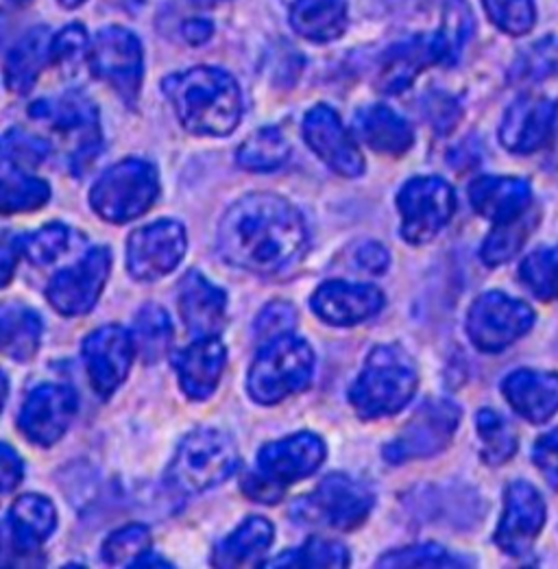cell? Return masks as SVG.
<instances>
[{
    "label": "cell",
    "instance_id": "cell-1",
    "mask_svg": "<svg viewBox=\"0 0 558 569\" xmlns=\"http://www.w3.org/2000/svg\"><path fill=\"white\" fill-rule=\"evenodd\" d=\"M219 251L236 269L278 276L308 251L303 217L283 197L253 192L238 199L219 226Z\"/></svg>",
    "mask_w": 558,
    "mask_h": 569
},
{
    "label": "cell",
    "instance_id": "cell-2",
    "mask_svg": "<svg viewBox=\"0 0 558 569\" xmlns=\"http://www.w3.org/2000/svg\"><path fill=\"white\" fill-rule=\"evenodd\" d=\"M165 94L186 131L195 136H229L242 118V92L221 68L197 66L165 79Z\"/></svg>",
    "mask_w": 558,
    "mask_h": 569
},
{
    "label": "cell",
    "instance_id": "cell-3",
    "mask_svg": "<svg viewBox=\"0 0 558 569\" xmlns=\"http://www.w3.org/2000/svg\"><path fill=\"white\" fill-rule=\"evenodd\" d=\"M417 387L419 373L408 351L399 345H380L369 353L349 391V401L360 419L371 421L406 408Z\"/></svg>",
    "mask_w": 558,
    "mask_h": 569
},
{
    "label": "cell",
    "instance_id": "cell-4",
    "mask_svg": "<svg viewBox=\"0 0 558 569\" xmlns=\"http://www.w3.org/2000/svg\"><path fill=\"white\" fill-rule=\"evenodd\" d=\"M315 376V351L295 335H283L276 341L265 342L256 356L249 376L247 391L253 401L273 406L308 389Z\"/></svg>",
    "mask_w": 558,
    "mask_h": 569
},
{
    "label": "cell",
    "instance_id": "cell-5",
    "mask_svg": "<svg viewBox=\"0 0 558 569\" xmlns=\"http://www.w3.org/2000/svg\"><path fill=\"white\" fill-rule=\"evenodd\" d=\"M238 462V448L227 432L201 428L179 443L168 482L181 493H203L231 478Z\"/></svg>",
    "mask_w": 558,
    "mask_h": 569
},
{
    "label": "cell",
    "instance_id": "cell-6",
    "mask_svg": "<svg viewBox=\"0 0 558 569\" xmlns=\"http://www.w3.org/2000/svg\"><path fill=\"white\" fill-rule=\"evenodd\" d=\"M158 197V169L145 160L129 158L97 179L90 192V206L110 223H127L147 214Z\"/></svg>",
    "mask_w": 558,
    "mask_h": 569
},
{
    "label": "cell",
    "instance_id": "cell-7",
    "mask_svg": "<svg viewBox=\"0 0 558 569\" xmlns=\"http://www.w3.org/2000/svg\"><path fill=\"white\" fill-rule=\"evenodd\" d=\"M401 236L410 244H426L437 238L456 212L454 188L441 177H415L397 194Z\"/></svg>",
    "mask_w": 558,
    "mask_h": 569
},
{
    "label": "cell",
    "instance_id": "cell-8",
    "mask_svg": "<svg viewBox=\"0 0 558 569\" xmlns=\"http://www.w3.org/2000/svg\"><path fill=\"white\" fill-rule=\"evenodd\" d=\"M88 63L101 81L112 86L116 94L129 108L138 103L145 74V56L136 33L122 27L101 29L92 40Z\"/></svg>",
    "mask_w": 558,
    "mask_h": 569
},
{
    "label": "cell",
    "instance_id": "cell-9",
    "mask_svg": "<svg viewBox=\"0 0 558 569\" xmlns=\"http://www.w3.org/2000/svg\"><path fill=\"white\" fill-rule=\"evenodd\" d=\"M535 326V312L528 303L504 292H485L467 315V335L487 353H498L528 335Z\"/></svg>",
    "mask_w": 558,
    "mask_h": 569
},
{
    "label": "cell",
    "instance_id": "cell-10",
    "mask_svg": "<svg viewBox=\"0 0 558 569\" xmlns=\"http://www.w3.org/2000/svg\"><path fill=\"white\" fill-rule=\"evenodd\" d=\"M460 423V408L449 399L426 401L385 448V458L401 465L444 452Z\"/></svg>",
    "mask_w": 558,
    "mask_h": 569
},
{
    "label": "cell",
    "instance_id": "cell-11",
    "mask_svg": "<svg viewBox=\"0 0 558 569\" xmlns=\"http://www.w3.org/2000/svg\"><path fill=\"white\" fill-rule=\"evenodd\" d=\"M186 249V229L177 221L136 229L127 242V271L138 282H156L179 267Z\"/></svg>",
    "mask_w": 558,
    "mask_h": 569
},
{
    "label": "cell",
    "instance_id": "cell-12",
    "mask_svg": "<svg viewBox=\"0 0 558 569\" xmlns=\"http://www.w3.org/2000/svg\"><path fill=\"white\" fill-rule=\"evenodd\" d=\"M112 271V251L94 247L77 264L59 271L51 280L47 299L63 317H79L94 308Z\"/></svg>",
    "mask_w": 558,
    "mask_h": 569
},
{
    "label": "cell",
    "instance_id": "cell-13",
    "mask_svg": "<svg viewBox=\"0 0 558 569\" xmlns=\"http://www.w3.org/2000/svg\"><path fill=\"white\" fill-rule=\"evenodd\" d=\"M373 502L376 496L367 485L345 473H332L321 480L303 509L310 521L326 523L338 530H351L367 519Z\"/></svg>",
    "mask_w": 558,
    "mask_h": 569
},
{
    "label": "cell",
    "instance_id": "cell-14",
    "mask_svg": "<svg viewBox=\"0 0 558 569\" xmlns=\"http://www.w3.org/2000/svg\"><path fill=\"white\" fill-rule=\"evenodd\" d=\"M29 114L33 120L47 122L63 136H77L79 151L74 156V167H79L81 160L90 164V160L99 153V112L88 97L79 92H68L57 99H40L29 108Z\"/></svg>",
    "mask_w": 558,
    "mask_h": 569
},
{
    "label": "cell",
    "instance_id": "cell-15",
    "mask_svg": "<svg viewBox=\"0 0 558 569\" xmlns=\"http://www.w3.org/2000/svg\"><path fill=\"white\" fill-rule=\"evenodd\" d=\"M77 408L79 401L70 387L42 385L24 401L18 428L27 441L40 448H51L70 428Z\"/></svg>",
    "mask_w": 558,
    "mask_h": 569
},
{
    "label": "cell",
    "instance_id": "cell-16",
    "mask_svg": "<svg viewBox=\"0 0 558 569\" xmlns=\"http://www.w3.org/2000/svg\"><path fill=\"white\" fill-rule=\"evenodd\" d=\"M83 362L92 389L108 398L129 376L136 345L131 332L120 326H106L94 330L83 341Z\"/></svg>",
    "mask_w": 558,
    "mask_h": 569
},
{
    "label": "cell",
    "instance_id": "cell-17",
    "mask_svg": "<svg viewBox=\"0 0 558 569\" xmlns=\"http://www.w3.org/2000/svg\"><path fill=\"white\" fill-rule=\"evenodd\" d=\"M546 523V502L528 482H512L504 496V515L496 530V543L510 557L530 552Z\"/></svg>",
    "mask_w": 558,
    "mask_h": 569
},
{
    "label": "cell",
    "instance_id": "cell-18",
    "mask_svg": "<svg viewBox=\"0 0 558 569\" xmlns=\"http://www.w3.org/2000/svg\"><path fill=\"white\" fill-rule=\"evenodd\" d=\"M303 138L308 147L338 174L360 177L365 172V158L332 108L317 106L306 114Z\"/></svg>",
    "mask_w": 558,
    "mask_h": 569
},
{
    "label": "cell",
    "instance_id": "cell-19",
    "mask_svg": "<svg viewBox=\"0 0 558 569\" xmlns=\"http://www.w3.org/2000/svg\"><path fill=\"white\" fill-rule=\"evenodd\" d=\"M326 460V443L312 432L290 435L258 452V471L281 489L310 478Z\"/></svg>",
    "mask_w": 558,
    "mask_h": 569
},
{
    "label": "cell",
    "instance_id": "cell-20",
    "mask_svg": "<svg viewBox=\"0 0 558 569\" xmlns=\"http://www.w3.org/2000/svg\"><path fill=\"white\" fill-rule=\"evenodd\" d=\"M557 103L548 97L526 94L517 99L502 118L500 142L510 153L528 156L548 144L557 124Z\"/></svg>",
    "mask_w": 558,
    "mask_h": 569
},
{
    "label": "cell",
    "instance_id": "cell-21",
    "mask_svg": "<svg viewBox=\"0 0 558 569\" xmlns=\"http://www.w3.org/2000/svg\"><path fill=\"white\" fill-rule=\"evenodd\" d=\"M387 303L380 288L332 280L319 286L310 299L312 312L330 326H356L376 317Z\"/></svg>",
    "mask_w": 558,
    "mask_h": 569
},
{
    "label": "cell",
    "instance_id": "cell-22",
    "mask_svg": "<svg viewBox=\"0 0 558 569\" xmlns=\"http://www.w3.org/2000/svg\"><path fill=\"white\" fill-rule=\"evenodd\" d=\"M181 319L197 339L219 337L227 321V295L199 271L186 273L177 295Z\"/></svg>",
    "mask_w": 558,
    "mask_h": 569
},
{
    "label": "cell",
    "instance_id": "cell-23",
    "mask_svg": "<svg viewBox=\"0 0 558 569\" xmlns=\"http://www.w3.org/2000/svg\"><path fill=\"white\" fill-rule=\"evenodd\" d=\"M437 63H444L437 36H415L397 42L382 58L378 88L385 94H399L408 90L426 68Z\"/></svg>",
    "mask_w": 558,
    "mask_h": 569
},
{
    "label": "cell",
    "instance_id": "cell-24",
    "mask_svg": "<svg viewBox=\"0 0 558 569\" xmlns=\"http://www.w3.org/2000/svg\"><path fill=\"white\" fill-rule=\"evenodd\" d=\"M227 362V349L219 337L197 339L177 360V376L183 393L195 401L208 399L219 387Z\"/></svg>",
    "mask_w": 558,
    "mask_h": 569
},
{
    "label": "cell",
    "instance_id": "cell-25",
    "mask_svg": "<svg viewBox=\"0 0 558 569\" xmlns=\"http://www.w3.org/2000/svg\"><path fill=\"white\" fill-rule=\"evenodd\" d=\"M502 393L510 408L530 423H546L558 412V373L519 369L506 376Z\"/></svg>",
    "mask_w": 558,
    "mask_h": 569
},
{
    "label": "cell",
    "instance_id": "cell-26",
    "mask_svg": "<svg viewBox=\"0 0 558 569\" xmlns=\"http://www.w3.org/2000/svg\"><path fill=\"white\" fill-rule=\"evenodd\" d=\"M469 201L480 217L494 223H504L530 208L532 190L526 179L487 174L478 177L469 186Z\"/></svg>",
    "mask_w": 558,
    "mask_h": 569
},
{
    "label": "cell",
    "instance_id": "cell-27",
    "mask_svg": "<svg viewBox=\"0 0 558 569\" xmlns=\"http://www.w3.org/2000/svg\"><path fill=\"white\" fill-rule=\"evenodd\" d=\"M57 511L44 496H20L7 515V535L11 546L22 555H33L53 535Z\"/></svg>",
    "mask_w": 558,
    "mask_h": 569
},
{
    "label": "cell",
    "instance_id": "cell-28",
    "mask_svg": "<svg viewBox=\"0 0 558 569\" xmlns=\"http://www.w3.org/2000/svg\"><path fill=\"white\" fill-rule=\"evenodd\" d=\"M273 523L267 517H247L231 535L217 543L212 555L215 568H256L265 563V555L273 543Z\"/></svg>",
    "mask_w": 558,
    "mask_h": 569
},
{
    "label": "cell",
    "instance_id": "cell-29",
    "mask_svg": "<svg viewBox=\"0 0 558 569\" xmlns=\"http://www.w3.org/2000/svg\"><path fill=\"white\" fill-rule=\"evenodd\" d=\"M49 63H53V33L47 27H36L7 53V88L13 94H27Z\"/></svg>",
    "mask_w": 558,
    "mask_h": 569
},
{
    "label": "cell",
    "instance_id": "cell-30",
    "mask_svg": "<svg viewBox=\"0 0 558 569\" xmlns=\"http://www.w3.org/2000/svg\"><path fill=\"white\" fill-rule=\"evenodd\" d=\"M353 129L369 149L385 156H403L415 142L410 122L385 103L362 108L353 118Z\"/></svg>",
    "mask_w": 558,
    "mask_h": 569
},
{
    "label": "cell",
    "instance_id": "cell-31",
    "mask_svg": "<svg viewBox=\"0 0 558 569\" xmlns=\"http://www.w3.org/2000/svg\"><path fill=\"white\" fill-rule=\"evenodd\" d=\"M347 24V0H295L290 7V27L310 42L338 40Z\"/></svg>",
    "mask_w": 558,
    "mask_h": 569
},
{
    "label": "cell",
    "instance_id": "cell-32",
    "mask_svg": "<svg viewBox=\"0 0 558 569\" xmlns=\"http://www.w3.org/2000/svg\"><path fill=\"white\" fill-rule=\"evenodd\" d=\"M42 341V319L38 312L27 306H7L2 308L0 321V342L4 356L16 362H29Z\"/></svg>",
    "mask_w": 558,
    "mask_h": 569
},
{
    "label": "cell",
    "instance_id": "cell-33",
    "mask_svg": "<svg viewBox=\"0 0 558 569\" xmlns=\"http://www.w3.org/2000/svg\"><path fill=\"white\" fill-rule=\"evenodd\" d=\"M131 337L136 345V353L147 365L160 362L170 351L172 339H175V328L167 310L156 303L142 306L133 319Z\"/></svg>",
    "mask_w": 558,
    "mask_h": 569
},
{
    "label": "cell",
    "instance_id": "cell-34",
    "mask_svg": "<svg viewBox=\"0 0 558 569\" xmlns=\"http://www.w3.org/2000/svg\"><path fill=\"white\" fill-rule=\"evenodd\" d=\"M290 158V142L276 127H265L249 136L238 153L236 162L240 169L251 172H271L281 169Z\"/></svg>",
    "mask_w": 558,
    "mask_h": 569
},
{
    "label": "cell",
    "instance_id": "cell-35",
    "mask_svg": "<svg viewBox=\"0 0 558 569\" xmlns=\"http://www.w3.org/2000/svg\"><path fill=\"white\" fill-rule=\"evenodd\" d=\"M51 199V188L44 179L27 171H2L0 188V208L4 214L40 210Z\"/></svg>",
    "mask_w": 558,
    "mask_h": 569
},
{
    "label": "cell",
    "instance_id": "cell-36",
    "mask_svg": "<svg viewBox=\"0 0 558 569\" xmlns=\"http://www.w3.org/2000/svg\"><path fill=\"white\" fill-rule=\"evenodd\" d=\"M537 214H532V208H528L524 214L498 223V228L489 233V238L482 244V260L489 267H500L504 262H508L515 253H519V249L524 247V242L528 240V236L532 233V229L537 228Z\"/></svg>",
    "mask_w": 558,
    "mask_h": 569
},
{
    "label": "cell",
    "instance_id": "cell-37",
    "mask_svg": "<svg viewBox=\"0 0 558 569\" xmlns=\"http://www.w3.org/2000/svg\"><path fill=\"white\" fill-rule=\"evenodd\" d=\"M351 563V557L347 548L338 541L328 539H308L301 548L288 550L278 559L267 561L269 568H347Z\"/></svg>",
    "mask_w": 558,
    "mask_h": 569
},
{
    "label": "cell",
    "instance_id": "cell-38",
    "mask_svg": "<svg viewBox=\"0 0 558 569\" xmlns=\"http://www.w3.org/2000/svg\"><path fill=\"white\" fill-rule=\"evenodd\" d=\"M474 13L467 0H446L444 22L441 29L435 33L441 49L444 66H451L458 61L474 33Z\"/></svg>",
    "mask_w": 558,
    "mask_h": 569
},
{
    "label": "cell",
    "instance_id": "cell-39",
    "mask_svg": "<svg viewBox=\"0 0 558 569\" xmlns=\"http://www.w3.org/2000/svg\"><path fill=\"white\" fill-rule=\"evenodd\" d=\"M519 278L524 286L541 301H552L558 297V244L541 247L532 251L519 267Z\"/></svg>",
    "mask_w": 558,
    "mask_h": 569
},
{
    "label": "cell",
    "instance_id": "cell-40",
    "mask_svg": "<svg viewBox=\"0 0 558 569\" xmlns=\"http://www.w3.org/2000/svg\"><path fill=\"white\" fill-rule=\"evenodd\" d=\"M151 552V532L142 523H129L118 528L103 543V561L108 566L136 568L142 557Z\"/></svg>",
    "mask_w": 558,
    "mask_h": 569
},
{
    "label": "cell",
    "instance_id": "cell-41",
    "mask_svg": "<svg viewBox=\"0 0 558 569\" xmlns=\"http://www.w3.org/2000/svg\"><path fill=\"white\" fill-rule=\"evenodd\" d=\"M478 437L482 441V458L489 465H502L517 452V437L502 415L491 408L478 412Z\"/></svg>",
    "mask_w": 558,
    "mask_h": 569
},
{
    "label": "cell",
    "instance_id": "cell-42",
    "mask_svg": "<svg viewBox=\"0 0 558 569\" xmlns=\"http://www.w3.org/2000/svg\"><path fill=\"white\" fill-rule=\"evenodd\" d=\"M51 153V144L22 129H11L2 138V169L31 171Z\"/></svg>",
    "mask_w": 558,
    "mask_h": 569
},
{
    "label": "cell",
    "instance_id": "cell-43",
    "mask_svg": "<svg viewBox=\"0 0 558 569\" xmlns=\"http://www.w3.org/2000/svg\"><path fill=\"white\" fill-rule=\"evenodd\" d=\"M482 4L489 20L506 36H526L537 24L535 0H482Z\"/></svg>",
    "mask_w": 558,
    "mask_h": 569
},
{
    "label": "cell",
    "instance_id": "cell-44",
    "mask_svg": "<svg viewBox=\"0 0 558 569\" xmlns=\"http://www.w3.org/2000/svg\"><path fill=\"white\" fill-rule=\"evenodd\" d=\"M558 74V36H548L526 49L512 66L517 81L537 83Z\"/></svg>",
    "mask_w": 558,
    "mask_h": 569
},
{
    "label": "cell",
    "instance_id": "cell-45",
    "mask_svg": "<svg viewBox=\"0 0 558 569\" xmlns=\"http://www.w3.org/2000/svg\"><path fill=\"white\" fill-rule=\"evenodd\" d=\"M72 240V229L63 223H49L36 233L22 238V251L27 260L36 267L53 264L57 258H61L63 251H68Z\"/></svg>",
    "mask_w": 558,
    "mask_h": 569
},
{
    "label": "cell",
    "instance_id": "cell-46",
    "mask_svg": "<svg viewBox=\"0 0 558 569\" xmlns=\"http://www.w3.org/2000/svg\"><path fill=\"white\" fill-rule=\"evenodd\" d=\"M380 568H462L469 566L467 559L454 557L437 543H424L391 552L378 561Z\"/></svg>",
    "mask_w": 558,
    "mask_h": 569
},
{
    "label": "cell",
    "instance_id": "cell-47",
    "mask_svg": "<svg viewBox=\"0 0 558 569\" xmlns=\"http://www.w3.org/2000/svg\"><path fill=\"white\" fill-rule=\"evenodd\" d=\"M90 38L81 24H70L53 36V63L66 70L90 59Z\"/></svg>",
    "mask_w": 558,
    "mask_h": 569
},
{
    "label": "cell",
    "instance_id": "cell-48",
    "mask_svg": "<svg viewBox=\"0 0 558 569\" xmlns=\"http://www.w3.org/2000/svg\"><path fill=\"white\" fill-rule=\"evenodd\" d=\"M295 326H297L295 308L288 301H273L258 315L253 326V337L260 342L276 341L283 335H290Z\"/></svg>",
    "mask_w": 558,
    "mask_h": 569
},
{
    "label": "cell",
    "instance_id": "cell-49",
    "mask_svg": "<svg viewBox=\"0 0 558 569\" xmlns=\"http://www.w3.org/2000/svg\"><path fill=\"white\" fill-rule=\"evenodd\" d=\"M535 465L541 469V473L558 487V428L544 435L535 446Z\"/></svg>",
    "mask_w": 558,
    "mask_h": 569
},
{
    "label": "cell",
    "instance_id": "cell-50",
    "mask_svg": "<svg viewBox=\"0 0 558 569\" xmlns=\"http://www.w3.org/2000/svg\"><path fill=\"white\" fill-rule=\"evenodd\" d=\"M242 491L256 500V502H265V505H273L278 502L283 493V489L278 487L276 482H271L267 476H262L260 471H251L247 473V478L242 480Z\"/></svg>",
    "mask_w": 558,
    "mask_h": 569
},
{
    "label": "cell",
    "instance_id": "cell-51",
    "mask_svg": "<svg viewBox=\"0 0 558 569\" xmlns=\"http://www.w3.org/2000/svg\"><path fill=\"white\" fill-rule=\"evenodd\" d=\"M356 260H358L360 269H365L373 276H382L389 269V251L378 242H365L356 251Z\"/></svg>",
    "mask_w": 558,
    "mask_h": 569
},
{
    "label": "cell",
    "instance_id": "cell-52",
    "mask_svg": "<svg viewBox=\"0 0 558 569\" xmlns=\"http://www.w3.org/2000/svg\"><path fill=\"white\" fill-rule=\"evenodd\" d=\"M428 116H430L432 124L439 131H447V129H451L458 122L460 110H458L454 99L444 97V94H437L432 101H428Z\"/></svg>",
    "mask_w": 558,
    "mask_h": 569
},
{
    "label": "cell",
    "instance_id": "cell-53",
    "mask_svg": "<svg viewBox=\"0 0 558 569\" xmlns=\"http://www.w3.org/2000/svg\"><path fill=\"white\" fill-rule=\"evenodd\" d=\"M0 452H2V493H9L20 485L24 469H22L20 456L16 455L7 443L2 446Z\"/></svg>",
    "mask_w": 558,
    "mask_h": 569
},
{
    "label": "cell",
    "instance_id": "cell-54",
    "mask_svg": "<svg viewBox=\"0 0 558 569\" xmlns=\"http://www.w3.org/2000/svg\"><path fill=\"white\" fill-rule=\"evenodd\" d=\"M22 251V236H9L4 233V240H2V286L9 284L11 280V273H13V267L18 262Z\"/></svg>",
    "mask_w": 558,
    "mask_h": 569
},
{
    "label": "cell",
    "instance_id": "cell-55",
    "mask_svg": "<svg viewBox=\"0 0 558 569\" xmlns=\"http://www.w3.org/2000/svg\"><path fill=\"white\" fill-rule=\"evenodd\" d=\"M212 33H215V24H212L210 20H206V18L188 20V22H183V27H181V36H183L186 42L192 44V47L206 44V42L212 38Z\"/></svg>",
    "mask_w": 558,
    "mask_h": 569
},
{
    "label": "cell",
    "instance_id": "cell-56",
    "mask_svg": "<svg viewBox=\"0 0 558 569\" xmlns=\"http://www.w3.org/2000/svg\"><path fill=\"white\" fill-rule=\"evenodd\" d=\"M61 7H66V9H77V7H81L86 0H57Z\"/></svg>",
    "mask_w": 558,
    "mask_h": 569
},
{
    "label": "cell",
    "instance_id": "cell-57",
    "mask_svg": "<svg viewBox=\"0 0 558 569\" xmlns=\"http://www.w3.org/2000/svg\"><path fill=\"white\" fill-rule=\"evenodd\" d=\"M192 4H199V7H215V4H219V2H225V0H190Z\"/></svg>",
    "mask_w": 558,
    "mask_h": 569
},
{
    "label": "cell",
    "instance_id": "cell-58",
    "mask_svg": "<svg viewBox=\"0 0 558 569\" xmlns=\"http://www.w3.org/2000/svg\"><path fill=\"white\" fill-rule=\"evenodd\" d=\"M7 2H11V4H16V7H18V4H27L29 0H7Z\"/></svg>",
    "mask_w": 558,
    "mask_h": 569
}]
</instances>
